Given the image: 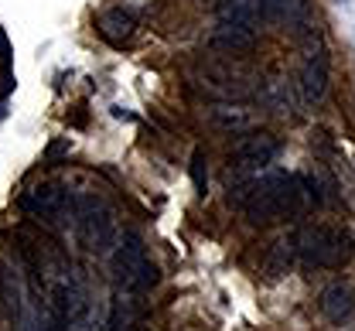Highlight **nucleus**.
I'll use <instances>...</instances> for the list:
<instances>
[{
	"label": "nucleus",
	"instance_id": "1",
	"mask_svg": "<svg viewBox=\"0 0 355 331\" xmlns=\"http://www.w3.org/2000/svg\"><path fill=\"white\" fill-rule=\"evenodd\" d=\"M304 185L287 171H266L263 178H246L232 188V202L246 212L253 226H270L304 208Z\"/></svg>",
	"mask_w": 355,
	"mask_h": 331
},
{
	"label": "nucleus",
	"instance_id": "2",
	"mask_svg": "<svg viewBox=\"0 0 355 331\" xmlns=\"http://www.w3.org/2000/svg\"><path fill=\"white\" fill-rule=\"evenodd\" d=\"M110 274H113V284L123 294H140V290H150L157 284V267L147 260L140 233L130 229V233L120 236L113 256H110Z\"/></svg>",
	"mask_w": 355,
	"mask_h": 331
},
{
	"label": "nucleus",
	"instance_id": "3",
	"mask_svg": "<svg viewBox=\"0 0 355 331\" xmlns=\"http://www.w3.org/2000/svg\"><path fill=\"white\" fill-rule=\"evenodd\" d=\"M294 242H297L301 263L321 267V270H335V267L349 263V256H352V236L335 226H304L294 236Z\"/></svg>",
	"mask_w": 355,
	"mask_h": 331
},
{
	"label": "nucleus",
	"instance_id": "4",
	"mask_svg": "<svg viewBox=\"0 0 355 331\" xmlns=\"http://www.w3.org/2000/svg\"><path fill=\"white\" fill-rule=\"evenodd\" d=\"M72 222L79 242L89 253H106L116 239V222H113V208L106 205V198L92 195V191H79L76 195V208H72Z\"/></svg>",
	"mask_w": 355,
	"mask_h": 331
},
{
	"label": "nucleus",
	"instance_id": "5",
	"mask_svg": "<svg viewBox=\"0 0 355 331\" xmlns=\"http://www.w3.org/2000/svg\"><path fill=\"white\" fill-rule=\"evenodd\" d=\"M21 205H24L28 215L42 219L48 226H58V222H69L72 219L76 195L65 188V185H58V181H42V185H35L21 198Z\"/></svg>",
	"mask_w": 355,
	"mask_h": 331
},
{
	"label": "nucleus",
	"instance_id": "6",
	"mask_svg": "<svg viewBox=\"0 0 355 331\" xmlns=\"http://www.w3.org/2000/svg\"><path fill=\"white\" fill-rule=\"evenodd\" d=\"M280 154V141L270 134H246L232 143L229 150V168L232 171H260Z\"/></svg>",
	"mask_w": 355,
	"mask_h": 331
},
{
	"label": "nucleus",
	"instance_id": "7",
	"mask_svg": "<svg viewBox=\"0 0 355 331\" xmlns=\"http://www.w3.org/2000/svg\"><path fill=\"white\" fill-rule=\"evenodd\" d=\"M321 314L331 325H345L355 318V284L352 280H335L321 290Z\"/></svg>",
	"mask_w": 355,
	"mask_h": 331
},
{
	"label": "nucleus",
	"instance_id": "8",
	"mask_svg": "<svg viewBox=\"0 0 355 331\" xmlns=\"http://www.w3.org/2000/svg\"><path fill=\"white\" fill-rule=\"evenodd\" d=\"M328 89V55L324 48H308L304 51V65H301V93L308 102H318Z\"/></svg>",
	"mask_w": 355,
	"mask_h": 331
},
{
	"label": "nucleus",
	"instance_id": "9",
	"mask_svg": "<svg viewBox=\"0 0 355 331\" xmlns=\"http://www.w3.org/2000/svg\"><path fill=\"white\" fill-rule=\"evenodd\" d=\"M137 31V17H133L127 7H110L99 14V35L110 42V45H127Z\"/></svg>",
	"mask_w": 355,
	"mask_h": 331
},
{
	"label": "nucleus",
	"instance_id": "10",
	"mask_svg": "<svg viewBox=\"0 0 355 331\" xmlns=\"http://www.w3.org/2000/svg\"><path fill=\"white\" fill-rule=\"evenodd\" d=\"M263 17L260 0H219V21L222 24H243V28H257V21Z\"/></svg>",
	"mask_w": 355,
	"mask_h": 331
},
{
	"label": "nucleus",
	"instance_id": "11",
	"mask_svg": "<svg viewBox=\"0 0 355 331\" xmlns=\"http://www.w3.org/2000/svg\"><path fill=\"white\" fill-rule=\"evenodd\" d=\"M257 42V35H253V28H243V24H222L216 28V35H212V48H219V51H246V48H253Z\"/></svg>",
	"mask_w": 355,
	"mask_h": 331
},
{
	"label": "nucleus",
	"instance_id": "12",
	"mask_svg": "<svg viewBox=\"0 0 355 331\" xmlns=\"http://www.w3.org/2000/svg\"><path fill=\"white\" fill-rule=\"evenodd\" d=\"M0 304L10 318L21 314V284H17V274L7 263H0Z\"/></svg>",
	"mask_w": 355,
	"mask_h": 331
},
{
	"label": "nucleus",
	"instance_id": "13",
	"mask_svg": "<svg viewBox=\"0 0 355 331\" xmlns=\"http://www.w3.org/2000/svg\"><path fill=\"white\" fill-rule=\"evenodd\" d=\"M294 253H297V242H294V239H280V242H273V253H270V263H266L270 277L287 274V267H291Z\"/></svg>",
	"mask_w": 355,
	"mask_h": 331
},
{
	"label": "nucleus",
	"instance_id": "14",
	"mask_svg": "<svg viewBox=\"0 0 355 331\" xmlns=\"http://www.w3.org/2000/svg\"><path fill=\"white\" fill-rule=\"evenodd\" d=\"M191 181H195V191H198V195L209 191V168H205V154H202V150L191 154Z\"/></svg>",
	"mask_w": 355,
	"mask_h": 331
}]
</instances>
